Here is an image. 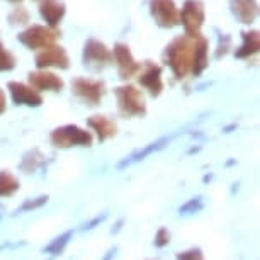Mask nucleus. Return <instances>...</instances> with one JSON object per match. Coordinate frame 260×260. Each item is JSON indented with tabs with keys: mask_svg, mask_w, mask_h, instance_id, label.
<instances>
[{
	"mask_svg": "<svg viewBox=\"0 0 260 260\" xmlns=\"http://www.w3.org/2000/svg\"><path fill=\"white\" fill-rule=\"evenodd\" d=\"M167 141H169V140H160V141H156V143H151V145L148 146V148H145V150H140V151H136L135 155H131L129 158H126L124 161H122V164H121L119 167H121V169H122V167H126V165H131V164H135V161H140V160H143L145 156H146V155H150V153H151V151H153V150H155V151H156V150H160L161 146H164V143H167Z\"/></svg>",
	"mask_w": 260,
	"mask_h": 260,
	"instance_id": "a211bd4d",
	"label": "nucleus"
},
{
	"mask_svg": "<svg viewBox=\"0 0 260 260\" xmlns=\"http://www.w3.org/2000/svg\"><path fill=\"white\" fill-rule=\"evenodd\" d=\"M29 82H31L34 90H61L63 80L58 75L51 72H36L29 75Z\"/></svg>",
	"mask_w": 260,
	"mask_h": 260,
	"instance_id": "4468645a",
	"label": "nucleus"
},
{
	"mask_svg": "<svg viewBox=\"0 0 260 260\" xmlns=\"http://www.w3.org/2000/svg\"><path fill=\"white\" fill-rule=\"evenodd\" d=\"M140 83L150 90L151 95H160L164 89V82H161V68L151 61H146L145 70L140 75Z\"/></svg>",
	"mask_w": 260,
	"mask_h": 260,
	"instance_id": "9b49d317",
	"label": "nucleus"
},
{
	"mask_svg": "<svg viewBox=\"0 0 260 260\" xmlns=\"http://www.w3.org/2000/svg\"><path fill=\"white\" fill-rule=\"evenodd\" d=\"M36 65L38 68H68L70 60H68L67 51L60 46H48L41 53H38L36 56Z\"/></svg>",
	"mask_w": 260,
	"mask_h": 260,
	"instance_id": "9d476101",
	"label": "nucleus"
},
{
	"mask_svg": "<svg viewBox=\"0 0 260 260\" xmlns=\"http://www.w3.org/2000/svg\"><path fill=\"white\" fill-rule=\"evenodd\" d=\"M14 67H16V58H14L12 53L0 43V72L12 70Z\"/></svg>",
	"mask_w": 260,
	"mask_h": 260,
	"instance_id": "aec40b11",
	"label": "nucleus"
},
{
	"mask_svg": "<svg viewBox=\"0 0 260 260\" xmlns=\"http://www.w3.org/2000/svg\"><path fill=\"white\" fill-rule=\"evenodd\" d=\"M260 48V38H258V31H250V32H243V45L238 48L237 56L238 58H247L252 56L258 51Z\"/></svg>",
	"mask_w": 260,
	"mask_h": 260,
	"instance_id": "f3484780",
	"label": "nucleus"
},
{
	"mask_svg": "<svg viewBox=\"0 0 260 260\" xmlns=\"http://www.w3.org/2000/svg\"><path fill=\"white\" fill-rule=\"evenodd\" d=\"M72 89L89 106L99 104L102 95H104V83L99 80H92V78H75L72 82Z\"/></svg>",
	"mask_w": 260,
	"mask_h": 260,
	"instance_id": "0eeeda50",
	"label": "nucleus"
},
{
	"mask_svg": "<svg viewBox=\"0 0 260 260\" xmlns=\"http://www.w3.org/2000/svg\"><path fill=\"white\" fill-rule=\"evenodd\" d=\"M89 126L97 131L101 140H107L116 135V124L106 116H92L89 119Z\"/></svg>",
	"mask_w": 260,
	"mask_h": 260,
	"instance_id": "dca6fc26",
	"label": "nucleus"
},
{
	"mask_svg": "<svg viewBox=\"0 0 260 260\" xmlns=\"http://www.w3.org/2000/svg\"><path fill=\"white\" fill-rule=\"evenodd\" d=\"M112 60V53L107 50L104 43L97 39H89L83 48V61L92 68H102Z\"/></svg>",
	"mask_w": 260,
	"mask_h": 260,
	"instance_id": "6e6552de",
	"label": "nucleus"
},
{
	"mask_svg": "<svg viewBox=\"0 0 260 260\" xmlns=\"http://www.w3.org/2000/svg\"><path fill=\"white\" fill-rule=\"evenodd\" d=\"M68 237H70V233H67L65 235V237H61V238H56V242L55 243H53L51 245V247L50 248H48V250H51V252H55V253H58V247H60V250L63 248V245H65L67 242H68Z\"/></svg>",
	"mask_w": 260,
	"mask_h": 260,
	"instance_id": "b1692460",
	"label": "nucleus"
},
{
	"mask_svg": "<svg viewBox=\"0 0 260 260\" xmlns=\"http://www.w3.org/2000/svg\"><path fill=\"white\" fill-rule=\"evenodd\" d=\"M179 260H203L199 250H190V252H184L179 255Z\"/></svg>",
	"mask_w": 260,
	"mask_h": 260,
	"instance_id": "5701e85b",
	"label": "nucleus"
},
{
	"mask_svg": "<svg viewBox=\"0 0 260 260\" xmlns=\"http://www.w3.org/2000/svg\"><path fill=\"white\" fill-rule=\"evenodd\" d=\"M150 12L160 27H174L180 22L174 0H150Z\"/></svg>",
	"mask_w": 260,
	"mask_h": 260,
	"instance_id": "423d86ee",
	"label": "nucleus"
},
{
	"mask_svg": "<svg viewBox=\"0 0 260 260\" xmlns=\"http://www.w3.org/2000/svg\"><path fill=\"white\" fill-rule=\"evenodd\" d=\"M19 187V182L7 172L0 174V196H11Z\"/></svg>",
	"mask_w": 260,
	"mask_h": 260,
	"instance_id": "6ab92c4d",
	"label": "nucleus"
},
{
	"mask_svg": "<svg viewBox=\"0 0 260 260\" xmlns=\"http://www.w3.org/2000/svg\"><path fill=\"white\" fill-rule=\"evenodd\" d=\"M6 104H7L6 94H4V90H0V114H2V112L6 111Z\"/></svg>",
	"mask_w": 260,
	"mask_h": 260,
	"instance_id": "393cba45",
	"label": "nucleus"
},
{
	"mask_svg": "<svg viewBox=\"0 0 260 260\" xmlns=\"http://www.w3.org/2000/svg\"><path fill=\"white\" fill-rule=\"evenodd\" d=\"M230 45H232V39H230V36H226V34L223 36V34H221V38H219V46H218V58L226 55Z\"/></svg>",
	"mask_w": 260,
	"mask_h": 260,
	"instance_id": "4be33fe9",
	"label": "nucleus"
},
{
	"mask_svg": "<svg viewBox=\"0 0 260 260\" xmlns=\"http://www.w3.org/2000/svg\"><path fill=\"white\" fill-rule=\"evenodd\" d=\"M9 21L12 24H19V26H22V24H27L29 22V12L26 7H16L12 9L11 16H9Z\"/></svg>",
	"mask_w": 260,
	"mask_h": 260,
	"instance_id": "412c9836",
	"label": "nucleus"
},
{
	"mask_svg": "<svg viewBox=\"0 0 260 260\" xmlns=\"http://www.w3.org/2000/svg\"><path fill=\"white\" fill-rule=\"evenodd\" d=\"M9 90L12 94V99L16 104H24V106H39L43 102L41 95L38 90H34L32 87H27L24 83L19 82H11L9 83Z\"/></svg>",
	"mask_w": 260,
	"mask_h": 260,
	"instance_id": "f8f14e48",
	"label": "nucleus"
},
{
	"mask_svg": "<svg viewBox=\"0 0 260 260\" xmlns=\"http://www.w3.org/2000/svg\"><path fill=\"white\" fill-rule=\"evenodd\" d=\"M11 2H19V0H11Z\"/></svg>",
	"mask_w": 260,
	"mask_h": 260,
	"instance_id": "a878e982",
	"label": "nucleus"
},
{
	"mask_svg": "<svg viewBox=\"0 0 260 260\" xmlns=\"http://www.w3.org/2000/svg\"><path fill=\"white\" fill-rule=\"evenodd\" d=\"M56 38H58V31L51 27L39 26V24H34V26L27 27L26 31L19 34V41L24 46L31 48V50H39V48L45 50L48 46H53Z\"/></svg>",
	"mask_w": 260,
	"mask_h": 260,
	"instance_id": "20e7f679",
	"label": "nucleus"
},
{
	"mask_svg": "<svg viewBox=\"0 0 260 260\" xmlns=\"http://www.w3.org/2000/svg\"><path fill=\"white\" fill-rule=\"evenodd\" d=\"M117 104H119L121 114L124 116H141L146 112L145 99L141 92L133 85H124L116 89Z\"/></svg>",
	"mask_w": 260,
	"mask_h": 260,
	"instance_id": "7ed1b4c3",
	"label": "nucleus"
},
{
	"mask_svg": "<svg viewBox=\"0 0 260 260\" xmlns=\"http://www.w3.org/2000/svg\"><path fill=\"white\" fill-rule=\"evenodd\" d=\"M232 12L242 24H252L257 19V0H232Z\"/></svg>",
	"mask_w": 260,
	"mask_h": 260,
	"instance_id": "2eb2a0df",
	"label": "nucleus"
},
{
	"mask_svg": "<svg viewBox=\"0 0 260 260\" xmlns=\"http://www.w3.org/2000/svg\"><path fill=\"white\" fill-rule=\"evenodd\" d=\"M51 141L56 146L67 148V146H72V145H90L92 136L89 131H83L78 126L68 124V126H61L53 131Z\"/></svg>",
	"mask_w": 260,
	"mask_h": 260,
	"instance_id": "39448f33",
	"label": "nucleus"
},
{
	"mask_svg": "<svg viewBox=\"0 0 260 260\" xmlns=\"http://www.w3.org/2000/svg\"><path fill=\"white\" fill-rule=\"evenodd\" d=\"M208 41L199 36H179L167 46L165 60L174 70L175 77L184 78L189 72L199 75L208 67Z\"/></svg>",
	"mask_w": 260,
	"mask_h": 260,
	"instance_id": "f257e3e1",
	"label": "nucleus"
},
{
	"mask_svg": "<svg viewBox=\"0 0 260 260\" xmlns=\"http://www.w3.org/2000/svg\"><path fill=\"white\" fill-rule=\"evenodd\" d=\"M204 4L201 0H185L182 11L179 12V21H182L184 24L185 36H199V31L204 24Z\"/></svg>",
	"mask_w": 260,
	"mask_h": 260,
	"instance_id": "f03ea898",
	"label": "nucleus"
},
{
	"mask_svg": "<svg viewBox=\"0 0 260 260\" xmlns=\"http://www.w3.org/2000/svg\"><path fill=\"white\" fill-rule=\"evenodd\" d=\"M114 60L117 63V70H119L121 78H129L140 72V63L133 58L127 45L117 43L114 46Z\"/></svg>",
	"mask_w": 260,
	"mask_h": 260,
	"instance_id": "1a4fd4ad",
	"label": "nucleus"
},
{
	"mask_svg": "<svg viewBox=\"0 0 260 260\" xmlns=\"http://www.w3.org/2000/svg\"><path fill=\"white\" fill-rule=\"evenodd\" d=\"M39 14L48 22L50 27H56L65 16V4L61 0H41Z\"/></svg>",
	"mask_w": 260,
	"mask_h": 260,
	"instance_id": "ddd939ff",
	"label": "nucleus"
}]
</instances>
